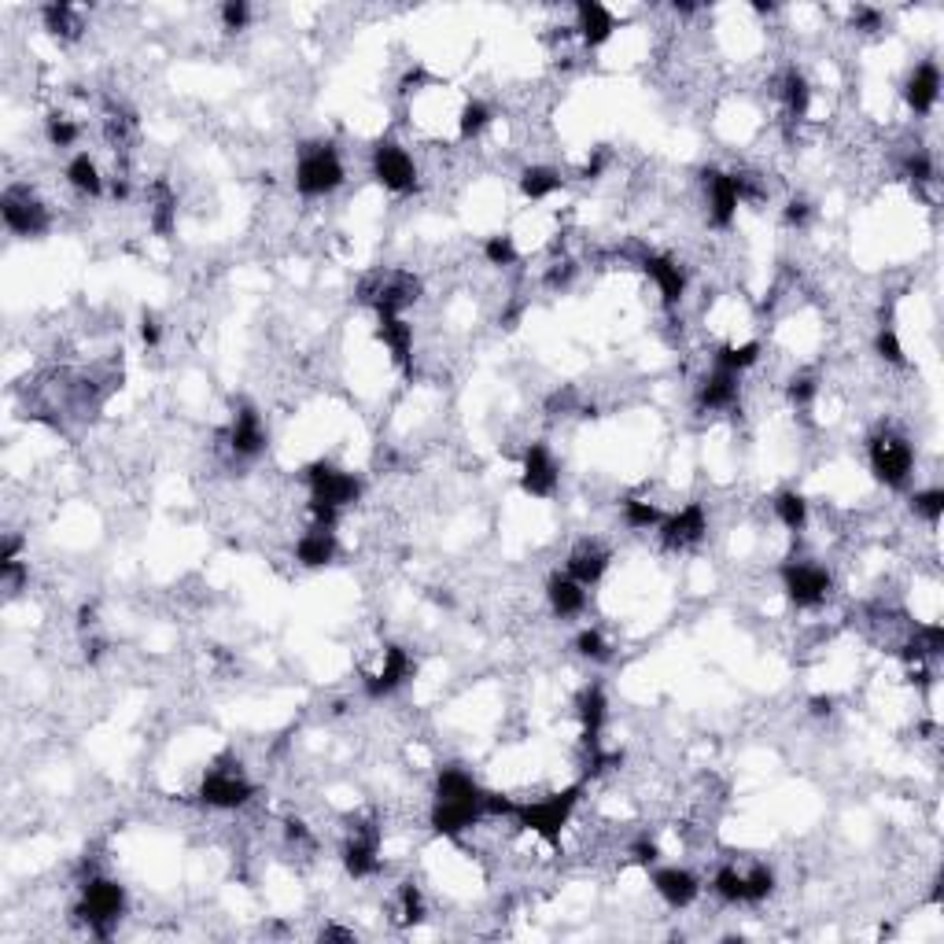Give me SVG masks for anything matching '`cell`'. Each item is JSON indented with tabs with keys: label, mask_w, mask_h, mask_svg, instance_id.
<instances>
[{
	"label": "cell",
	"mask_w": 944,
	"mask_h": 944,
	"mask_svg": "<svg viewBox=\"0 0 944 944\" xmlns=\"http://www.w3.org/2000/svg\"><path fill=\"white\" fill-rule=\"evenodd\" d=\"M937 96H941V71H937V63H919L911 71L908 85H904V100H908L915 115H930L933 107H937Z\"/></svg>",
	"instance_id": "cell-14"
},
{
	"label": "cell",
	"mask_w": 944,
	"mask_h": 944,
	"mask_svg": "<svg viewBox=\"0 0 944 944\" xmlns=\"http://www.w3.org/2000/svg\"><path fill=\"white\" fill-rule=\"evenodd\" d=\"M646 273L653 277V284H657V292L664 295V303H679L686 295V273L679 262L664 259V255H646Z\"/></svg>",
	"instance_id": "cell-19"
},
{
	"label": "cell",
	"mask_w": 944,
	"mask_h": 944,
	"mask_svg": "<svg viewBox=\"0 0 944 944\" xmlns=\"http://www.w3.org/2000/svg\"><path fill=\"white\" fill-rule=\"evenodd\" d=\"M557 189H561V174L550 170V166H528V170L520 174V192H524L528 200H546V196H554Z\"/></svg>",
	"instance_id": "cell-26"
},
{
	"label": "cell",
	"mask_w": 944,
	"mask_h": 944,
	"mask_svg": "<svg viewBox=\"0 0 944 944\" xmlns=\"http://www.w3.org/2000/svg\"><path fill=\"white\" fill-rule=\"evenodd\" d=\"M67 181H71V189H78L82 196H100L104 192V174H100V166H96V159H89V155H74L71 163H67Z\"/></svg>",
	"instance_id": "cell-25"
},
{
	"label": "cell",
	"mask_w": 944,
	"mask_h": 944,
	"mask_svg": "<svg viewBox=\"0 0 944 944\" xmlns=\"http://www.w3.org/2000/svg\"><path fill=\"white\" fill-rule=\"evenodd\" d=\"M78 141V126H74L67 115H52L48 118V144L52 148H71Z\"/></svg>",
	"instance_id": "cell-38"
},
{
	"label": "cell",
	"mask_w": 944,
	"mask_h": 944,
	"mask_svg": "<svg viewBox=\"0 0 944 944\" xmlns=\"http://www.w3.org/2000/svg\"><path fill=\"white\" fill-rule=\"evenodd\" d=\"M307 487H310V502H314V506H329L336 509V513H340L343 506L358 502V495H362L358 476H351V472H343V469H332L325 461H318V465L307 469Z\"/></svg>",
	"instance_id": "cell-3"
},
{
	"label": "cell",
	"mask_w": 944,
	"mask_h": 944,
	"mask_svg": "<svg viewBox=\"0 0 944 944\" xmlns=\"http://www.w3.org/2000/svg\"><path fill=\"white\" fill-rule=\"evenodd\" d=\"M705 189H708V218H712V225L727 229V225L734 222V214H738V203H742V181L731 174H708Z\"/></svg>",
	"instance_id": "cell-10"
},
{
	"label": "cell",
	"mask_w": 944,
	"mask_h": 944,
	"mask_svg": "<svg viewBox=\"0 0 944 944\" xmlns=\"http://www.w3.org/2000/svg\"><path fill=\"white\" fill-rule=\"evenodd\" d=\"M756 358H760V343H742V347H723V351L716 354V366L731 369V373H742V369L756 366Z\"/></svg>",
	"instance_id": "cell-34"
},
{
	"label": "cell",
	"mask_w": 944,
	"mask_h": 944,
	"mask_svg": "<svg viewBox=\"0 0 944 944\" xmlns=\"http://www.w3.org/2000/svg\"><path fill=\"white\" fill-rule=\"evenodd\" d=\"M295 557H299V565L307 568H325L336 557V535H332V528H321V524H314L310 531H303V539L295 543Z\"/></svg>",
	"instance_id": "cell-20"
},
{
	"label": "cell",
	"mask_w": 944,
	"mask_h": 944,
	"mask_svg": "<svg viewBox=\"0 0 944 944\" xmlns=\"http://www.w3.org/2000/svg\"><path fill=\"white\" fill-rule=\"evenodd\" d=\"M576 801H579V790L554 793V797H546V801L517 808V819L520 826H528V830L543 834V838H557V834L565 830L568 819H572V812H576Z\"/></svg>",
	"instance_id": "cell-7"
},
{
	"label": "cell",
	"mask_w": 944,
	"mask_h": 944,
	"mask_svg": "<svg viewBox=\"0 0 944 944\" xmlns=\"http://www.w3.org/2000/svg\"><path fill=\"white\" fill-rule=\"evenodd\" d=\"M871 469H874V476H878L882 484L904 487V484H908L911 469H915V450H911L908 439L893 436V432L874 436L871 439Z\"/></svg>",
	"instance_id": "cell-4"
},
{
	"label": "cell",
	"mask_w": 944,
	"mask_h": 944,
	"mask_svg": "<svg viewBox=\"0 0 944 944\" xmlns=\"http://www.w3.org/2000/svg\"><path fill=\"white\" fill-rule=\"evenodd\" d=\"M148 207H152V229L166 236L170 229H174L177 200H174V192L166 189L163 181H155V185H152V192H148Z\"/></svg>",
	"instance_id": "cell-27"
},
{
	"label": "cell",
	"mask_w": 944,
	"mask_h": 944,
	"mask_svg": "<svg viewBox=\"0 0 944 944\" xmlns=\"http://www.w3.org/2000/svg\"><path fill=\"white\" fill-rule=\"evenodd\" d=\"M576 649L583 657H590V661H605L609 657V642L602 638V631H590V627L576 638Z\"/></svg>",
	"instance_id": "cell-40"
},
{
	"label": "cell",
	"mask_w": 944,
	"mask_h": 944,
	"mask_svg": "<svg viewBox=\"0 0 944 944\" xmlns=\"http://www.w3.org/2000/svg\"><path fill=\"white\" fill-rule=\"evenodd\" d=\"M373 177L388 192H410L417 189V163L406 148L384 141L373 148Z\"/></svg>",
	"instance_id": "cell-8"
},
{
	"label": "cell",
	"mask_w": 944,
	"mask_h": 944,
	"mask_svg": "<svg viewBox=\"0 0 944 944\" xmlns=\"http://www.w3.org/2000/svg\"><path fill=\"white\" fill-rule=\"evenodd\" d=\"M734 399H738V373L716 366V373H712V377L705 380V388H701V406H708V410H727Z\"/></svg>",
	"instance_id": "cell-24"
},
{
	"label": "cell",
	"mask_w": 944,
	"mask_h": 944,
	"mask_svg": "<svg viewBox=\"0 0 944 944\" xmlns=\"http://www.w3.org/2000/svg\"><path fill=\"white\" fill-rule=\"evenodd\" d=\"M808 218H812V207H808L804 200L786 203V222H790V225H808Z\"/></svg>",
	"instance_id": "cell-45"
},
{
	"label": "cell",
	"mask_w": 944,
	"mask_h": 944,
	"mask_svg": "<svg viewBox=\"0 0 944 944\" xmlns=\"http://www.w3.org/2000/svg\"><path fill=\"white\" fill-rule=\"evenodd\" d=\"M546 598H550V609L557 616H579L587 609V587L576 583L572 576H554L550 587H546Z\"/></svg>",
	"instance_id": "cell-22"
},
{
	"label": "cell",
	"mask_w": 944,
	"mask_h": 944,
	"mask_svg": "<svg viewBox=\"0 0 944 944\" xmlns=\"http://www.w3.org/2000/svg\"><path fill=\"white\" fill-rule=\"evenodd\" d=\"M712 893L720 900H727V904H742V893H745V871H738L734 863H727V867H720L716 871V878H712Z\"/></svg>",
	"instance_id": "cell-29"
},
{
	"label": "cell",
	"mask_w": 944,
	"mask_h": 944,
	"mask_svg": "<svg viewBox=\"0 0 944 944\" xmlns=\"http://www.w3.org/2000/svg\"><path fill=\"white\" fill-rule=\"evenodd\" d=\"M248 19H251V8L244 4V0H229V4L222 8L225 30H244V26H248Z\"/></svg>",
	"instance_id": "cell-41"
},
{
	"label": "cell",
	"mask_w": 944,
	"mask_h": 944,
	"mask_svg": "<svg viewBox=\"0 0 944 944\" xmlns=\"http://www.w3.org/2000/svg\"><path fill=\"white\" fill-rule=\"evenodd\" d=\"M200 797L211 808H244L255 797V786L240 775V767H211L200 786Z\"/></svg>",
	"instance_id": "cell-9"
},
{
	"label": "cell",
	"mask_w": 944,
	"mask_h": 944,
	"mask_svg": "<svg viewBox=\"0 0 944 944\" xmlns=\"http://www.w3.org/2000/svg\"><path fill=\"white\" fill-rule=\"evenodd\" d=\"M159 336H163V332H159V321L144 314V321H141V340L148 343V347H155V343H159Z\"/></svg>",
	"instance_id": "cell-46"
},
{
	"label": "cell",
	"mask_w": 944,
	"mask_h": 944,
	"mask_svg": "<svg viewBox=\"0 0 944 944\" xmlns=\"http://www.w3.org/2000/svg\"><path fill=\"white\" fill-rule=\"evenodd\" d=\"M229 447H233L236 458H255L262 447H266V428H262L259 413L244 410L233 417V428H229Z\"/></svg>",
	"instance_id": "cell-17"
},
{
	"label": "cell",
	"mask_w": 944,
	"mask_h": 944,
	"mask_svg": "<svg viewBox=\"0 0 944 944\" xmlns=\"http://www.w3.org/2000/svg\"><path fill=\"white\" fill-rule=\"evenodd\" d=\"M624 517L631 528H653V524H661V509L653 506V502H642V498H631V502H624Z\"/></svg>",
	"instance_id": "cell-35"
},
{
	"label": "cell",
	"mask_w": 944,
	"mask_h": 944,
	"mask_svg": "<svg viewBox=\"0 0 944 944\" xmlns=\"http://www.w3.org/2000/svg\"><path fill=\"white\" fill-rule=\"evenodd\" d=\"M771 889H775V874L767 871L764 863H756L753 871H745L742 904H764V900L771 897Z\"/></svg>",
	"instance_id": "cell-33"
},
{
	"label": "cell",
	"mask_w": 944,
	"mask_h": 944,
	"mask_svg": "<svg viewBox=\"0 0 944 944\" xmlns=\"http://www.w3.org/2000/svg\"><path fill=\"white\" fill-rule=\"evenodd\" d=\"M425 919V900H421V893L413 889V885H406L402 889V922H421Z\"/></svg>",
	"instance_id": "cell-42"
},
{
	"label": "cell",
	"mask_w": 944,
	"mask_h": 944,
	"mask_svg": "<svg viewBox=\"0 0 944 944\" xmlns=\"http://www.w3.org/2000/svg\"><path fill=\"white\" fill-rule=\"evenodd\" d=\"M579 716H583L587 738L594 742V738L602 734V723H605V697H602V690H598V686L583 690V697H579Z\"/></svg>",
	"instance_id": "cell-28"
},
{
	"label": "cell",
	"mask_w": 944,
	"mask_h": 944,
	"mask_svg": "<svg viewBox=\"0 0 944 944\" xmlns=\"http://www.w3.org/2000/svg\"><path fill=\"white\" fill-rule=\"evenodd\" d=\"M487 122H491V111H487V104H480V100H469V104L461 107V137H476V133H484Z\"/></svg>",
	"instance_id": "cell-36"
},
{
	"label": "cell",
	"mask_w": 944,
	"mask_h": 944,
	"mask_svg": "<svg viewBox=\"0 0 944 944\" xmlns=\"http://www.w3.org/2000/svg\"><path fill=\"white\" fill-rule=\"evenodd\" d=\"M775 513H779V520L790 531H801L804 520H808V502H804L797 491H782V495L775 498Z\"/></svg>",
	"instance_id": "cell-32"
},
{
	"label": "cell",
	"mask_w": 944,
	"mask_h": 944,
	"mask_svg": "<svg viewBox=\"0 0 944 944\" xmlns=\"http://www.w3.org/2000/svg\"><path fill=\"white\" fill-rule=\"evenodd\" d=\"M782 587L790 594V602H797L801 609H815V605H823L830 598L834 579H830L826 568L812 565V561H790V565L782 568Z\"/></svg>",
	"instance_id": "cell-6"
},
{
	"label": "cell",
	"mask_w": 944,
	"mask_h": 944,
	"mask_svg": "<svg viewBox=\"0 0 944 944\" xmlns=\"http://www.w3.org/2000/svg\"><path fill=\"white\" fill-rule=\"evenodd\" d=\"M410 672H413V661H410V653L402 646H388L384 649V661H380V668H377V675H369V683H366V694L369 697H388V694H395L406 679H410Z\"/></svg>",
	"instance_id": "cell-13"
},
{
	"label": "cell",
	"mask_w": 944,
	"mask_h": 944,
	"mask_svg": "<svg viewBox=\"0 0 944 944\" xmlns=\"http://www.w3.org/2000/svg\"><path fill=\"white\" fill-rule=\"evenodd\" d=\"M576 30H579V37H583L587 45H602V41H609V37H613L616 19H613V12H609L605 4L583 0V4H576Z\"/></svg>",
	"instance_id": "cell-18"
},
{
	"label": "cell",
	"mask_w": 944,
	"mask_h": 944,
	"mask_svg": "<svg viewBox=\"0 0 944 944\" xmlns=\"http://www.w3.org/2000/svg\"><path fill=\"white\" fill-rule=\"evenodd\" d=\"M605 568H609V554H605L598 543H579L576 550L568 554V576L576 579V583H583V587L598 583V579L605 576Z\"/></svg>",
	"instance_id": "cell-21"
},
{
	"label": "cell",
	"mask_w": 944,
	"mask_h": 944,
	"mask_svg": "<svg viewBox=\"0 0 944 944\" xmlns=\"http://www.w3.org/2000/svg\"><path fill=\"white\" fill-rule=\"evenodd\" d=\"M343 185V163L332 144H310L299 152L295 189L303 196H329Z\"/></svg>",
	"instance_id": "cell-1"
},
{
	"label": "cell",
	"mask_w": 944,
	"mask_h": 944,
	"mask_svg": "<svg viewBox=\"0 0 944 944\" xmlns=\"http://www.w3.org/2000/svg\"><path fill=\"white\" fill-rule=\"evenodd\" d=\"M484 255H487V262L491 266H513L517 262V248H513V240L509 236H487V244H484Z\"/></svg>",
	"instance_id": "cell-37"
},
{
	"label": "cell",
	"mask_w": 944,
	"mask_h": 944,
	"mask_svg": "<svg viewBox=\"0 0 944 944\" xmlns=\"http://www.w3.org/2000/svg\"><path fill=\"white\" fill-rule=\"evenodd\" d=\"M520 484H524V491H528V495H535V498L554 495V487H557V461H554V454H550V450L543 447V443L528 447V454H524Z\"/></svg>",
	"instance_id": "cell-11"
},
{
	"label": "cell",
	"mask_w": 944,
	"mask_h": 944,
	"mask_svg": "<svg viewBox=\"0 0 944 944\" xmlns=\"http://www.w3.org/2000/svg\"><path fill=\"white\" fill-rule=\"evenodd\" d=\"M708 531V520H705V509L701 506H686L679 509L675 517L664 520V543L672 546V550H686V546L701 543V535Z\"/></svg>",
	"instance_id": "cell-16"
},
{
	"label": "cell",
	"mask_w": 944,
	"mask_h": 944,
	"mask_svg": "<svg viewBox=\"0 0 944 944\" xmlns=\"http://www.w3.org/2000/svg\"><path fill=\"white\" fill-rule=\"evenodd\" d=\"M915 502V513L919 517H926L930 524H937L941 520V513H944V491L941 487H933V491H919V495L911 498Z\"/></svg>",
	"instance_id": "cell-39"
},
{
	"label": "cell",
	"mask_w": 944,
	"mask_h": 944,
	"mask_svg": "<svg viewBox=\"0 0 944 944\" xmlns=\"http://www.w3.org/2000/svg\"><path fill=\"white\" fill-rule=\"evenodd\" d=\"M377 852H380L377 830H358V826H354L347 845H343V867H347V874H351V878H369V874H377L380 871Z\"/></svg>",
	"instance_id": "cell-12"
},
{
	"label": "cell",
	"mask_w": 944,
	"mask_h": 944,
	"mask_svg": "<svg viewBox=\"0 0 944 944\" xmlns=\"http://www.w3.org/2000/svg\"><path fill=\"white\" fill-rule=\"evenodd\" d=\"M815 391H819V384H815L812 377H793L790 380V402L793 406H812V399H815Z\"/></svg>",
	"instance_id": "cell-43"
},
{
	"label": "cell",
	"mask_w": 944,
	"mask_h": 944,
	"mask_svg": "<svg viewBox=\"0 0 944 944\" xmlns=\"http://www.w3.org/2000/svg\"><path fill=\"white\" fill-rule=\"evenodd\" d=\"M377 336H380V343H384V347L391 351V358H395V362H402V366L410 362V354H413V329L399 318V314H380Z\"/></svg>",
	"instance_id": "cell-23"
},
{
	"label": "cell",
	"mask_w": 944,
	"mask_h": 944,
	"mask_svg": "<svg viewBox=\"0 0 944 944\" xmlns=\"http://www.w3.org/2000/svg\"><path fill=\"white\" fill-rule=\"evenodd\" d=\"M0 214H4V225H8L15 236H41L48 233V225H52L48 207L37 200L30 189H23V185H12V189L4 192Z\"/></svg>",
	"instance_id": "cell-5"
},
{
	"label": "cell",
	"mask_w": 944,
	"mask_h": 944,
	"mask_svg": "<svg viewBox=\"0 0 944 944\" xmlns=\"http://www.w3.org/2000/svg\"><path fill=\"white\" fill-rule=\"evenodd\" d=\"M782 100H786V111H790L793 118L808 115L812 89H808V82H804L801 74H786V82H782Z\"/></svg>",
	"instance_id": "cell-30"
},
{
	"label": "cell",
	"mask_w": 944,
	"mask_h": 944,
	"mask_svg": "<svg viewBox=\"0 0 944 944\" xmlns=\"http://www.w3.org/2000/svg\"><path fill=\"white\" fill-rule=\"evenodd\" d=\"M45 26L56 37H78V34H82V19H78V12H74V8H67V4H48V8H45Z\"/></svg>",
	"instance_id": "cell-31"
},
{
	"label": "cell",
	"mask_w": 944,
	"mask_h": 944,
	"mask_svg": "<svg viewBox=\"0 0 944 944\" xmlns=\"http://www.w3.org/2000/svg\"><path fill=\"white\" fill-rule=\"evenodd\" d=\"M122 908H126V893L122 885L111 882V878H89L82 885V904H78V915L96 937H107L115 930V922L122 919Z\"/></svg>",
	"instance_id": "cell-2"
},
{
	"label": "cell",
	"mask_w": 944,
	"mask_h": 944,
	"mask_svg": "<svg viewBox=\"0 0 944 944\" xmlns=\"http://www.w3.org/2000/svg\"><path fill=\"white\" fill-rule=\"evenodd\" d=\"M653 889L661 893V900L668 908H690L697 900V878L683 867H664V871L653 874Z\"/></svg>",
	"instance_id": "cell-15"
},
{
	"label": "cell",
	"mask_w": 944,
	"mask_h": 944,
	"mask_svg": "<svg viewBox=\"0 0 944 944\" xmlns=\"http://www.w3.org/2000/svg\"><path fill=\"white\" fill-rule=\"evenodd\" d=\"M878 354H882L885 362H904V347H900V340H897V332L893 329H885V332H878Z\"/></svg>",
	"instance_id": "cell-44"
}]
</instances>
